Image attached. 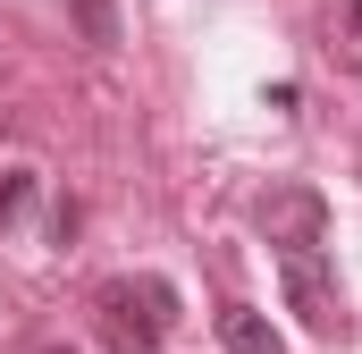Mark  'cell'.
Instances as JSON below:
<instances>
[{"instance_id": "cell-4", "label": "cell", "mask_w": 362, "mask_h": 354, "mask_svg": "<svg viewBox=\"0 0 362 354\" xmlns=\"http://www.w3.org/2000/svg\"><path fill=\"white\" fill-rule=\"evenodd\" d=\"M219 346H228V354H286V338H278V329L262 321V312L228 304V312H219Z\"/></svg>"}, {"instance_id": "cell-3", "label": "cell", "mask_w": 362, "mask_h": 354, "mask_svg": "<svg viewBox=\"0 0 362 354\" xmlns=\"http://www.w3.org/2000/svg\"><path fill=\"white\" fill-rule=\"evenodd\" d=\"M262 236H270L278 253L329 245V194H320V185H270V194H262Z\"/></svg>"}, {"instance_id": "cell-1", "label": "cell", "mask_w": 362, "mask_h": 354, "mask_svg": "<svg viewBox=\"0 0 362 354\" xmlns=\"http://www.w3.org/2000/svg\"><path fill=\"white\" fill-rule=\"evenodd\" d=\"M93 304H101V338L118 354H160V338L177 329V287L152 278V270L144 278H110Z\"/></svg>"}, {"instance_id": "cell-6", "label": "cell", "mask_w": 362, "mask_h": 354, "mask_svg": "<svg viewBox=\"0 0 362 354\" xmlns=\"http://www.w3.org/2000/svg\"><path fill=\"white\" fill-rule=\"evenodd\" d=\"M25 202H34V169H17V161H8V169H0V228H8V219H25Z\"/></svg>"}, {"instance_id": "cell-2", "label": "cell", "mask_w": 362, "mask_h": 354, "mask_svg": "<svg viewBox=\"0 0 362 354\" xmlns=\"http://www.w3.org/2000/svg\"><path fill=\"white\" fill-rule=\"evenodd\" d=\"M278 278H286V304L312 338H346V304H337V270L320 262V245L303 253H278Z\"/></svg>"}, {"instance_id": "cell-7", "label": "cell", "mask_w": 362, "mask_h": 354, "mask_svg": "<svg viewBox=\"0 0 362 354\" xmlns=\"http://www.w3.org/2000/svg\"><path fill=\"white\" fill-rule=\"evenodd\" d=\"M346 25H354V34H362V0H346Z\"/></svg>"}, {"instance_id": "cell-8", "label": "cell", "mask_w": 362, "mask_h": 354, "mask_svg": "<svg viewBox=\"0 0 362 354\" xmlns=\"http://www.w3.org/2000/svg\"><path fill=\"white\" fill-rule=\"evenodd\" d=\"M42 354H76V346H42Z\"/></svg>"}, {"instance_id": "cell-5", "label": "cell", "mask_w": 362, "mask_h": 354, "mask_svg": "<svg viewBox=\"0 0 362 354\" xmlns=\"http://www.w3.org/2000/svg\"><path fill=\"white\" fill-rule=\"evenodd\" d=\"M68 17H76V34H85L93 51L118 42V0H68Z\"/></svg>"}]
</instances>
